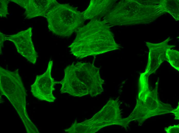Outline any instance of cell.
I'll return each mask as SVG.
<instances>
[{
    "mask_svg": "<svg viewBox=\"0 0 179 133\" xmlns=\"http://www.w3.org/2000/svg\"><path fill=\"white\" fill-rule=\"evenodd\" d=\"M164 42L156 44H147L150 52L145 72L149 76L155 72L162 63L166 60V51L172 46H167L166 41Z\"/></svg>",
    "mask_w": 179,
    "mask_h": 133,
    "instance_id": "cell-10",
    "label": "cell"
},
{
    "mask_svg": "<svg viewBox=\"0 0 179 133\" xmlns=\"http://www.w3.org/2000/svg\"><path fill=\"white\" fill-rule=\"evenodd\" d=\"M148 76L145 72L140 75L136 104L132 112L126 118L129 123L136 121L141 125L151 117L171 113L174 109L170 104L164 103L159 99L158 81L154 90L149 89Z\"/></svg>",
    "mask_w": 179,
    "mask_h": 133,
    "instance_id": "cell-3",
    "label": "cell"
},
{
    "mask_svg": "<svg viewBox=\"0 0 179 133\" xmlns=\"http://www.w3.org/2000/svg\"><path fill=\"white\" fill-rule=\"evenodd\" d=\"M0 54L2 52L1 49L3 47V43L5 41L4 35L3 34L0 32Z\"/></svg>",
    "mask_w": 179,
    "mask_h": 133,
    "instance_id": "cell-14",
    "label": "cell"
},
{
    "mask_svg": "<svg viewBox=\"0 0 179 133\" xmlns=\"http://www.w3.org/2000/svg\"><path fill=\"white\" fill-rule=\"evenodd\" d=\"M1 94L7 97L14 107L24 125L27 133H39L30 120L26 108V93L19 73L10 72L0 77Z\"/></svg>",
    "mask_w": 179,
    "mask_h": 133,
    "instance_id": "cell-4",
    "label": "cell"
},
{
    "mask_svg": "<svg viewBox=\"0 0 179 133\" xmlns=\"http://www.w3.org/2000/svg\"><path fill=\"white\" fill-rule=\"evenodd\" d=\"M164 130L167 133H179V125L170 126L167 128L165 127Z\"/></svg>",
    "mask_w": 179,
    "mask_h": 133,
    "instance_id": "cell-13",
    "label": "cell"
},
{
    "mask_svg": "<svg viewBox=\"0 0 179 133\" xmlns=\"http://www.w3.org/2000/svg\"><path fill=\"white\" fill-rule=\"evenodd\" d=\"M52 61L49 62L47 69L43 74L36 76L34 83L31 86V91L33 96L41 100L50 102L56 98L52 93L55 85L58 84L51 76Z\"/></svg>",
    "mask_w": 179,
    "mask_h": 133,
    "instance_id": "cell-7",
    "label": "cell"
},
{
    "mask_svg": "<svg viewBox=\"0 0 179 133\" xmlns=\"http://www.w3.org/2000/svg\"><path fill=\"white\" fill-rule=\"evenodd\" d=\"M166 60L172 66L179 71V52L177 51L168 49L166 52Z\"/></svg>",
    "mask_w": 179,
    "mask_h": 133,
    "instance_id": "cell-11",
    "label": "cell"
},
{
    "mask_svg": "<svg viewBox=\"0 0 179 133\" xmlns=\"http://www.w3.org/2000/svg\"><path fill=\"white\" fill-rule=\"evenodd\" d=\"M25 10L27 18L44 17L58 2L55 0H12Z\"/></svg>",
    "mask_w": 179,
    "mask_h": 133,
    "instance_id": "cell-9",
    "label": "cell"
},
{
    "mask_svg": "<svg viewBox=\"0 0 179 133\" xmlns=\"http://www.w3.org/2000/svg\"><path fill=\"white\" fill-rule=\"evenodd\" d=\"M99 24L98 21L92 20L76 31V36L68 47L77 58L95 56L119 48L112 37H102L100 34Z\"/></svg>",
    "mask_w": 179,
    "mask_h": 133,
    "instance_id": "cell-2",
    "label": "cell"
},
{
    "mask_svg": "<svg viewBox=\"0 0 179 133\" xmlns=\"http://www.w3.org/2000/svg\"><path fill=\"white\" fill-rule=\"evenodd\" d=\"M0 15L1 17H6L8 14L7 9V0L0 1Z\"/></svg>",
    "mask_w": 179,
    "mask_h": 133,
    "instance_id": "cell-12",
    "label": "cell"
},
{
    "mask_svg": "<svg viewBox=\"0 0 179 133\" xmlns=\"http://www.w3.org/2000/svg\"><path fill=\"white\" fill-rule=\"evenodd\" d=\"M64 76L58 83L61 85V93L75 96L89 95L91 97L103 91L104 81L101 77L100 68L90 63L73 62L64 69Z\"/></svg>",
    "mask_w": 179,
    "mask_h": 133,
    "instance_id": "cell-1",
    "label": "cell"
},
{
    "mask_svg": "<svg viewBox=\"0 0 179 133\" xmlns=\"http://www.w3.org/2000/svg\"><path fill=\"white\" fill-rule=\"evenodd\" d=\"M179 104L177 108L175 109H174L172 112L171 113L174 114L175 117L174 119H179Z\"/></svg>",
    "mask_w": 179,
    "mask_h": 133,
    "instance_id": "cell-15",
    "label": "cell"
},
{
    "mask_svg": "<svg viewBox=\"0 0 179 133\" xmlns=\"http://www.w3.org/2000/svg\"><path fill=\"white\" fill-rule=\"evenodd\" d=\"M32 30L31 28L29 27L16 34L5 35L4 40L12 42L19 54L28 61L35 64L38 56L32 40Z\"/></svg>",
    "mask_w": 179,
    "mask_h": 133,
    "instance_id": "cell-8",
    "label": "cell"
},
{
    "mask_svg": "<svg viewBox=\"0 0 179 133\" xmlns=\"http://www.w3.org/2000/svg\"><path fill=\"white\" fill-rule=\"evenodd\" d=\"M119 99H111L98 112L90 119L80 123L75 120L68 128V133H94L104 127L119 125L126 128L129 124L126 118H123Z\"/></svg>",
    "mask_w": 179,
    "mask_h": 133,
    "instance_id": "cell-5",
    "label": "cell"
},
{
    "mask_svg": "<svg viewBox=\"0 0 179 133\" xmlns=\"http://www.w3.org/2000/svg\"><path fill=\"white\" fill-rule=\"evenodd\" d=\"M44 17L47 19L49 30L55 34L69 37L83 24L82 13L68 4L58 3Z\"/></svg>",
    "mask_w": 179,
    "mask_h": 133,
    "instance_id": "cell-6",
    "label": "cell"
}]
</instances>
